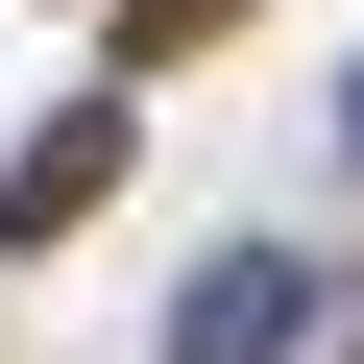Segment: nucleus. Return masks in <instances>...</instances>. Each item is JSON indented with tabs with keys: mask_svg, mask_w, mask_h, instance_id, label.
<instances>
[{
	"mask_svg": "<svg viewBox=\"0 0 364 364\" xmlns=\"http://www.w3.org/2000/svg\"><path fill=\"white\" fill-rule=\"evenodd\" d=\"M340 146H364V73H340Z\"/></svg>",
	"mask_w": 364,
	"mask_h": 364,
	"instance_id": "7ed1b4c3",
	"label": "nucleus"
},
{
	"mask_svg": "<svg viewBox=\"0 0 364 364\" xmlns=\"http://www.w3.org/2000/svg\"><path fill=\"white\" fill-rule=\"evenodd\" d=\"M170 364H316V267L291 243H219L195 291H170Z\"/></svg>",
	"mask_w": 364,
	"mask_h": 364,
	"instance_id": "f257e3e1",
	"label": "nucleus"
},
{
	"mask_svg": "<svg viewBox=\"0 0 364 364\" xmlns=\"http://www.w3.org/2000/svg\"><path fill=\"white\" fill-rule=\"evenodd\" d=\"M97 195H122V97H73L49 146H0V243H73Z\"/></svg>",
	"mask_w": 364,
	"mask_h": 364,
	"instance_id": "f03ea898",
	"label": "nucleus"
}]
</instances>
